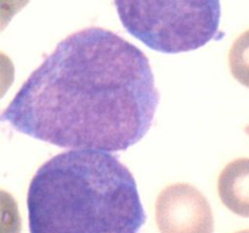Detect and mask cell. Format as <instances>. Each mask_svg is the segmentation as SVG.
Masks as SVG:
<instances>
[{
  "label": "cell",
  "mask_w": 249,
  "mask_h": 233,
  "mask_svg": "<svg viewBox=\"0 0 249 233\" xmlns=\"http://www.w3.org/2000/svg\"><path fill=\"white\" fill-rule=\"evenodd\" d=\"M158 103L147 56L108 29L88 27L58 43L1 119L58 147L119 152L148 133Z\"/></svg>",
  "instance_id": "6da1fadb"
},
{
  "label": "cell",
  "mask_w": 249,
  "mask_h": 233,
  "mask_svg": "<svg viewBox=\"0 0 249 233\" xmlns=\"http://www.w3.org/2000/svg\"><path fill=\"white\" fill-rule=\"evenodd\" d=\"M124 28L150 49L192 51L216 38L221 4L209 1H114Z\"/></svg>",
  "instance_id": "3957f363"
},
{
  "label": "cell",
  "mask_w": 249,
  "mask_h": 233,
  "mask_svg": "<svg viewBox=\"0 0 249 233\" xmlns=\"http://www.w3.org/2000/svg\"><path fill=\"white\" fill-rule=\"evenodd\" d=\"M229 67L240 84L249 87V29L243 32L229 51Z\"/></svg>",
  "instance_id": "8992f818"
},
{
  "label": "cell",
  "mask_w": 249,
  "mask_h": 233,
  "mask_svg": "<svg viewBox=\"0 0 249 233\" xmlns=\"http://www.w3.org/2000/svg\"><path fill=\"white\" fill-rule=\"evenodd\" d=\"M218 194L229 210L242 217H249V158L232 160L221 170Z\"/></svg>",
  "instance_id": "5b68a950"
},
{
  "label": "cell",
  "mask_w": 249,
  "mask_h": 233,
  "mask_svg": "<svg viewBox=\"0 0 249 233\" xmlns=\"http://www.w3.org/2000/svg\"><path fill=\"white\" fill-rule=\"evenodd\" d=\"M27 209L31 233H138L146 221L131 172L101 150L46 160L29 183Z\"/></svg>",
  "instance_id": "7a4b0ae2"
},
{
  "label": "cell",
  "mask_w": 249,
  "mask_h": 233,
  "mask_svg": "<svg viewBox=\"0 0 249 233\" xmlns=\"http://www.w3.org/2000/svg\"><path fill=\"white\" fill-rule=\"evenodd\" d=\"M236 233H249V230H243V231H240V232H236Z\"/></svg>",
  "instance_id": "ba28073f"
},
{
  "label": "cell",
  "mask_w": 249,
  "mask_h": 233,
  "mask_svg": "<svg viewBox=\"0 0 249 233\" xmlns=\"http://www.w3.org/2000/svg\"><path fill=\"white\" fill-rule=\"evenodd\" d=\"M245 133H247V135L249 136V125H247V126H246V128H245Z\"/></svg>",
  "instance_id": "52a82bcc"
},
{
  "label": "cell",
  "mask_w": 249,
  "mask_h": 233,
  "mask_svg": "<svg viewBox=\"0 0 249 233\" xmlns=\"http://www.w3.org/2000/svg\"><path fill=\"white\" fill-rule=\"evenodd\" d=\"M156 223L160 233H213L211 204L189 183L165 187L156 200Z\"/></svg>",
  "instance_id": "277c9868"
}]
</instances>
